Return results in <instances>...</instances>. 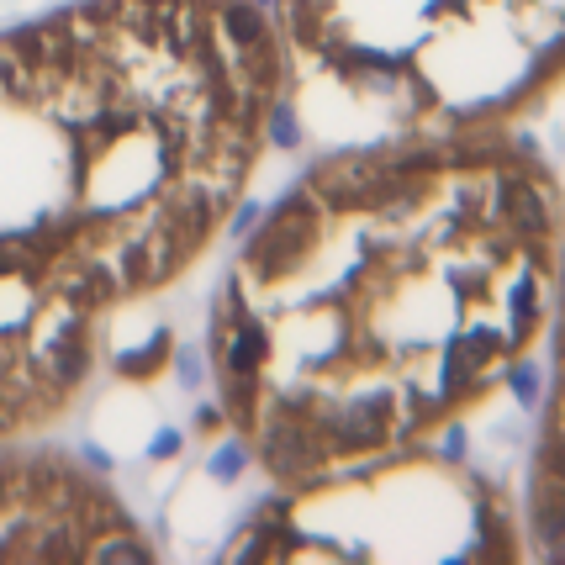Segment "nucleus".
<instances>
[{
	"mask_svg": "<svg viewBox=\"0 0 565 565\" xmlns=\"http://www.w3.org/2000/svg\"><path fill=\"white\" fill-rule=\"evenodd\" d=\"M280 133L307 148L481 138L565 64V0H270Z\"/></svg>",
	"mask_w": 565,
	"mask_h": 565,
	"instance_id": "obj_3",
	"label": "nucleus"
},
{
	"mask_svg": "<svg viewBox=\"0 0 565 565\" xmlns=\"http://www.w3.org/2000/svg\"><path fill=\"white\" fill-rule=\"evenodd\" d=\"M492 502L428 449L275 486L228 560H476L502 555Z\"/></svg>",
	"mask_w": 565,
	"mask_h": 565,
	"instance_id": "obj_4",
	"label": "nucleus"
},
{
	"mask_svg": "<svg viewBox=\"0 0 565 565\" xmlns=\"http://www.w3.org/2000/svg\"><path fill=\"white\" fill-rule=\"evenodd\" d=\"M48 560H154V544L85 460L0 444V565Z\"/></svg>",
	"mask_w": 565,
	"mask_h": 565,
	"instance_id": "obj_5",
	"label": "nucleus"
},
{
	"mask_svg": "<svg viewBox=\"0 0 565 565\" xmlns=\"http://www.w3.org/2000/svg\"><path fill=\"white\" fill-rule=\"evenodd\" d=\"M275 133L259 0H74L0 32V444L69 418L117 317L233 228Z\"/></svg>",
	"mask_w": 565,
	"mask_h": 565,
	"instance_id": "obj_2",
	"label": "nucleus"
},
{
	"mask_svg": "<svg viewBox=\"0 0 565 565\" xmlns=\"http://www.w3.org/2000/svg\"><path fill=\"white\" fill-rule=\"evenodd\" d=\"M550 243L544 175L481 138L323 148L206 317L212 402L270 492L412 455L513 381Z\"/></svg>",
	"mask_w": 565,
	"mask_h": 565,
	"instance_id": "obj_1",
	"label": "nucleus"
}]
</instances>
